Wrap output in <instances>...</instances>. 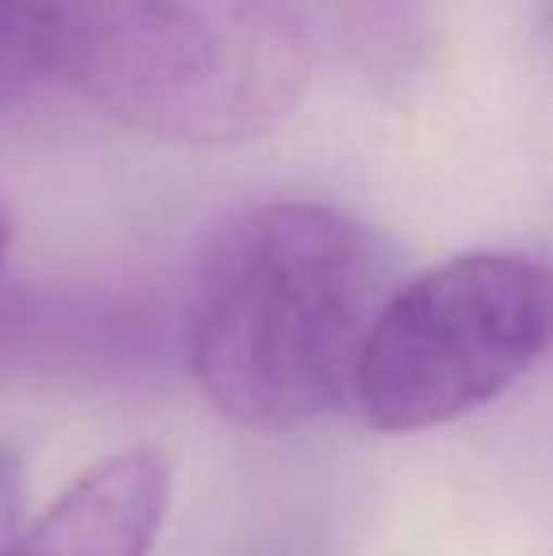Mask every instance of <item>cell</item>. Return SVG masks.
Instances as JSON below:
<instances>
[{
	"mask_svg": "<svg viewBox=\"0 0 553 556\" xmlns=\"http://www.w3.org/2000/svg\"><path fill=\"white\" fill-rule=\"evenodd\" d=\"M399 285L391 242L349 213L311 201L228 213L193 269L201 394L251 432H296L341 409Z\"/></svg>",
	"mask_w": 553,
	"mask_h": 556,
	"instance_id": "1",
	"label": "cell"
},
{
	"mask_svg": "<svg viewBox=\"0 0 553 556\" xmlns=\"http://www.w3.org/2000/svg\"><path fill=\"white\" fill-rule=\"evenodd\" d=\"M42 80L186 148H236L292 114L311 58L231 0H0Z\"/></svg>",
	"mask_w": 553,
	"mask_h": 556,
	"instance_id": "2",
	"label": "cell"
},
{
	"mask_svg": "<svg viewBox=\"0 0 553 556\" xmlns=\"http://www.w3.org/2000/svg\"><path fill=\"white\" fill-rule=\"evenodd\" d=\"M550 349V265L458 254L391 295L364 349L353 405L387 435L440 428L501 397Z\"/></svg>",
	"mask_w": 553,
	"mask_h": 556,
	"instance_id": "3",
	"label": "cell"
},
{
	"mask_svg": "<svg viewBox=\"0 0 553 556\" xmlns=\"http://www.w3.org/2000/svg\"><path fill=\"white\" fill-rule=\"evenodd\" d=\"M171 504V466L155 446H129L80 473L4 556H148Z\"/></svg>",
	"mask_w": 553,
	"mask_h": 556,
	"instance_id": "4",
	"label": "cell"
},
{
	"mask_svg": "<svg viewBox=\"0 0 553 556\" xmlns=\"http://www.w3.org/2000/svg\"><path fill=\"white\" fill-rule=\"evenodd\" d=\"M323 65L372 88H402L428 50L425 0H231Z\"/></svg>",
	"mask_w": 553,
	"mask_h": 556,
	"instance_id": "5",
	"label": "cell"
},
{
	"mask_svg": "<svg viewBox=\"0 0 553 556\" xmlns=\"http://www.w3.org/2000/svg\"><path fill=\"white\" fill-rule=\"evenodd\" d=\"M38 80H42V68L35 65L27 42H23L15 23L8 20V12L0 8V106L20 99L23 91Z\"/></svg>",
	"mask_w": 553,
	"mask_h": 556,
	"instance_id": "6",
	"label": "cell"
},
{
	"mask_svg": "<svg viewBox=\"0 0 553 556\" xmlns=\"http://www.w3.org/2000/svg\"><path fill=\"white\" fill-rule=\"evenodd\" d=\"M23 534V473L12 454H0V556Z\"/></svg>",
	"mask_w": 553,
	"mask_h": 556,
	"instance_id": "7",
	"label": "cell"
},
{
	"mask_svg": "<svg viewBox=\"0 0 553 556\" xmlns=\"http://www.w3.org/2000/svg\"><path fill=\"white\" fill-rule=\"evenodd\" d=\"M8 247H12V220H8V213L0 208V265H4V257H8Z\"/></svg>",
	"mask_w": 553,
	"mask_h": 556,
	"instance_id": "8",
	"label": "cell"
},
{
	"mask_svg": "<svg viewBox=\"0 0 553 556\" xmlns=\"http://www.w3.org/2000/svg\"><path fill=\"white\" fill-rule=\"evenodd\" d=\"M550 20H553V0H550Z\"/></svg>",
	"mask_w": 553,
	"mask_h": 556,
	"instance_id": "9",
	"label": "cell"
}]
</instances>
